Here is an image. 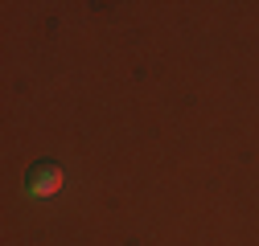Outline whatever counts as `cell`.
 <instances>
[{"mask_svg": "<svg viewBox=\"0 0 259 246\" xmlns=\"http://www.w3.org/2000/svg\"><path fill=\"white\" fill-rule=\"evenodd\" d=\"M62 168L54 164V160H37L33 168L25 172V193H33V197H54L58 189H62Z\"/></svg>", "mask_w": 259, "mask_h": 246, "instance_id": "cell-1", "label": "cell"}]
</instances>
